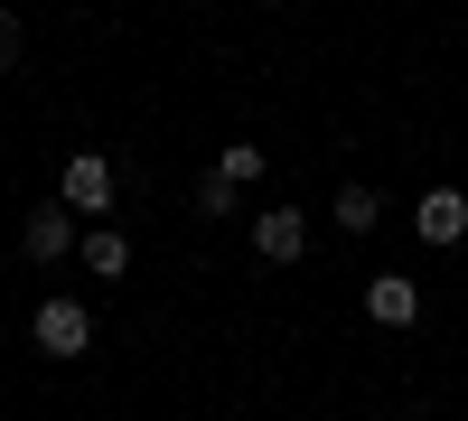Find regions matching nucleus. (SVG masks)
<instances>
[{"mask_svg":"<svg viewBox=\"0 0 468 421\" xmlns=\"http://www.w3.org/2000/svg\"><path fill=\"white\" fill-rule=\"evenodd\" d=\"M112 197H122V169H112L103 150H75L66 178H57V206H66L75 225H103V216H112Z\"/></svg>","mask_w":468,"mask_h":421,"instance_id":"nucleus-1","label":"nucleus"},{"mask_svg":"<svg viewBox=\"0 0 468 421\" xmlns=\"http://www.w3.org/2000/svg\"><path fill=\"white\" fill-rule=\"evenodd\" d=\"M75 244H85V235H75V216H66L57 197H48V206H28V216H19V253H28V262H66Z\"/></svg>","mask_w":468,"mask_h":421,"instance_id":"nucleus-2","label":"nucleus"},{"mask_svg":"<svg viewBox=\"0 0 468 421\" xmlns=\"http://www.w3.org/2000/svg\"><path fill=\"white\" fill-rule=\"evenodd\" d=\"M37 347L48 356H85L94 347V310L85 300H37Z\"/></svg>","mask_w":468,"mask_h":421,"instance_id":"nucleus-3","label":"nucleus"},{"mask_svg":"<svg viewBox=\"0 0 468 421\" xmlns=\"http://www.w3.org/2000/svg\"><path fill=\"white\" fill-rule=\"evenodd\" d=\"M412 235H421V244H441V253L468 244V197H459V187H431V197L412 206Z\"/></svg>","mask_w":468,"mask_h":421,"instance_id":"nucleus-4","label":"nucleus"},{"mask_svg":"<svg viewBox=\"0 0 468 421\" xmlns=\"http://www.w3.org/2000/svg\"><path fill=\"white\" fill-rule=\"evenodd\" d=\"M253 253H262V262H300V253H309V216H300V206H262V216H253Z\"/></svg>","mask_w":468,"mask_h":421,"instance_id":"nucleus-5","label":"nucleus"},{"mask_svg":"<svg viewBox=\"0 0 468 421\" xmlns=\"http://www.w3.org/2000/svg\"><path fill=\"white\" fill-rule=\"evenodd\" d=\"M366 319H375V328H412V319H421V281L375 272V281H366Z\"/></svg>","mask_w":468,"mask_h":421,"instance_id":"nucleus-6","label":"nucleus"},{"mask_svg":"<svg viewBox=\"0 0 468 421\" xmlns=\"http://www.w3.org/2000/svg\"><path fill=\"white\" fill-rule=\"evenodd\" d=\"M75 253H85L94 281H122V272H132V235H122V225H85V244H75Z\"/></svg>","mask_w":468,"mask_h":421,"instance_id":"nucleus-7","label":"nucleus"},{"mask_svg":"<svg viewBox=\"0 0 468 421\" xmlns=\"http://www.w3.org/2000/svg\"><path fill=\"white\" fill-rule=\"evenodd\" d=\"M337 235H375V216H384V197H375V187H337Z\"/></svg>","mask_w":468,"mask_h":421,"instance_id":"nucleus-8","label":"nucleus"},{"mask_svg":"<svg viewBox=\"0 0 468 421\" xmlns=\"http://www.w3.org/2000/svg\"><path fill=\"white\" fill-rule=\"evenodd\" d=\"M216 178H225V187H253V178H262V150H253V141L216 150Z\"/></svg>","mask_w":468,"mask_h":421,"instance_id":"nucleus-9","label":"nucleus"},{"mask_svg":"<svg viewBox=\"0 0 468 421\" xmlns=\"http://www.w3.org/2000/svg\"><path fill=\"white\" fill-rule=\"evenodd\" d=\"M234 197H244V187H225V178H216V169H207V178H197V216H234Z\"/></svg>","mask_w":468,"mask_h":421,"instance_id":"nucleus-10","label":"nucleus"},{"mask_svg":"<svg viewBox=\"0 0 468 421\" xmlns=\"http://www.w3.org/2000/svg\"><path fill=\"white\" fill-rule=\"evenodd\" d=\"M0 66H19V19L0 10Z\"/></svg>","mask_w":468,"mask_h":421,"instance_id":"nucleus-11","label":"nucleus"}]
</instances>
